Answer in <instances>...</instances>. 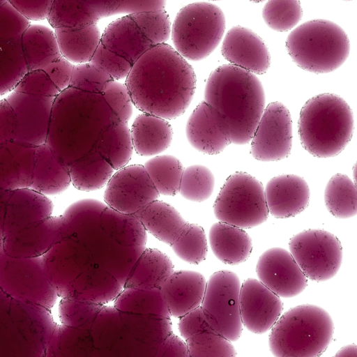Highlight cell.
Masks as SVG:
<instances>
[{
    "label": "cell",
    "instance_id": "cell-1",
    "mask_svg": "<svg viewBox=\"0 0 357 357\" xmlns=\"http://www.w3.org/2000/svg\"><path fill=\"white\" fill-rule=\"evenodd\" d=\"M192 67L175 49L158 44L135 63L126 79L134 105L167 120L182 115L196 89Z\"/></svg>",
    "mask_w": 357,
    "mask_h": 357
},
{
    "label": "cell",
    "instance_id": "cell-2",
    "mask_svg": "<svg viewBox=\"0 0 357 357\" xmlns=\"http://www.w3.org/2000/svg\"><path fill=\"white\" fill-rule=\"evenodd\" d=\"M118 121L102 94L68 87L54 99L45 144L69 167L95 150Z\"/></svg>",
    "mask_w": 357,
    "mask_h": 357
},
{
    "label": "cell",
    "instance_id": "cell-3",
    "mask_svg": "<svg viewBox=\"0 0 357 357\" xmlns=\"http://www.w3.org/2000/svg\"><path fill=\"white\" fill-rule=\"evenodd\" d=\"M204 100L221 117L231 143L250 142L265 106V93L256 75L231 64L215 68L204 89Z\"/></svg>",
    "mask_w": 357,
    "mask_h": 357
},
{
    "label": "cell",
    "instance_id": "cell-4",
    "mask_svg": "<svg viewBox=\"0 0 357 357\" xmlns=\"http://www.w3.org/2000/svg\"><path fill=\"white\" fill-rule=\"evenodd\" d=\"M298 129L301 144L309 153L319 158L336 156L352 138V109L338 95L314 96L303 106Z\"/></svg>",
    "mask_w": 357,
    "mask_h": 357
},
{
    "label": "cell",
    "instance_id": "cell-5",
    "mask_svg": "<svg viewBox=\"0 0 357 357\" xmlns=\"http://www.w3.org/2000/svg\"><path fill=\"white\" fill-rule=\"evenodd\" d=\"M334 324L319 306L303 304L287 310L271 328L268 345L277 357H317L331 342Z\"/></svg>",
    "mask_w": 357,
    "mask_h": 357
},
{
    "label": "cell",
    "instance_id": "cell-6",
    "mask_svg": "<svg viewBox=\"0 0 357 357\" xmlns=\"http://www.w3.org/2000/svg\"><path fill=\"white\" fill-rule=\"evenodd\" d=\"M285 46L301 68L316 74L333 72L347 60L350 42L346 32L327 20H312L299 25L287 36Z\"/></svg>",
    "mask_w": 357,
    "mask_h": 357
},
{
    "label": "cell",
    "instance_id": "cell-7",
    "mask_svg": "<svg viewBox=\"0 0 357 357\" xmlns=\"http://www.w3.org/2000/svg\"><path fill=\"white\" fill-rule=\"evenodd\" d=\"M224 13L209 2H195L181 8L171 27L175 50L185 59L200 61L219 45L225 30Z\"/></svg>",
    "mask_w": 357,
    "mask_h": 357
},
{
    "label": "cell",
    "instance_id": "cell-8",
    "mask_svg": "<svg viewBox=\"0 0 357 357\" xmlns=\"http://www.w3.org/2000/svg\"><path fill=\"white\" fill-rule=\"evenodd\" d=\"M154 45L132 14H128L107 25L89 62L114 80H120L127 77L137 59Z\"/></svg>",
    "mask_w": 357,
    "mask_h": 357
},
{
    "label": "cell",
    "instance_id": "cell-9",
    "mask_svg": "<svg viewBox=\"0 0 357 357\" xmlns=\"http://www.w3.org/2000/svg\"><path fill=\"white\" fill-rule=\"evenodd\" d=\"M213 212L219 221L243 229L263 224L269 215L263 185L246 172L233 173L222 186Z\"/></svg>",
    "mask_w": 357,
    "mask_h": 357
},
{
    "label": "cell",
    "instance_id": "cell-10",
    "mask_svg": "<svg viewBox=\"0 0 357 357\" xmlns=\"http://www.w3.org/2000/svg\"><path fill=\"white\" fill-rule=\"evenodd\" d=\"M241 285L234 272L217 271L206 282L200 305L210 326L231 342L238 340L243 331L239 305Z\"/></svg>",
    "mask_w": 357,
    "mask_h": 357
},
{
    "label": "cell",
    "instance_id": "cell-11",
    "mask_svg": "<svg viewBox=\"0 0 357 357\" xmlns=\"http://www.w3.org/2000/svg\"><path fill=\"white\" fill-rule=\"evenodd\" d=\"M290 253L307 279L323 282L333 278L342 261L338 238L323 229H307L289 240Z\"/></svg>",
    "mask_w": 357,
    "mask_h": 357
},
{
    "label": "cell",
    "instance_id": "cell-12",
    "mask_svg": "<svg viewBox=\"0 0 357 357\" xmlns=\"http://www.w3.org/2000/svg\"><path fill=\"white\" fill-rule=\"evenodd\" d=\"M250 141L251 154L257 160L279 161L287 158L292 146V120L287 107L280 102L269 103Z\"/></svg>",
    "mask_w": 357,
    "mask_h": 357
},
{
    "label": "cell",
    "instance_id": "cell-13",
    "mask_svg": "<svg viewBox=\"0 0 357 357\" xmlns=\"http://www.w3.org/2000/svg\"><path fill=\"white\" fill-rule=\"evenodd\" d=\"M160 194L144 165H126L112 174L104 193L106 204L118 213L135 215Z\"/></svg>",
    "mask_w": 357,
    "mask_h": 357
},
{
    "label": "cell",
    "instance_id": "cell-14",
    "mask_svg": "<svg viewBox=\"0 0 357 357\" xmlns=\"http://www.w3.org/2000/svg\"><path fill=\"white\" fill-rule=\"evenodd\" d=\"M256 272L259 280L280 297L298 296L307 285V278L291 254L282 248L266 250L258 259Z\"/></svg>",
    "mask_w": 357,
    "mask_h": 357
},
{
    "label": "cell",
    "instance_id": "cell-15",
    "mask_svg": "<svg viewBox=\"0 0 357 357\" xmlns=\"http://www.w3.org/2000/svg\"><path fill=\"white\" fill-rule=\"evenodd\" d=\"M239 305L243 325L256 334L271 329L283 311L280 297L255 278L241 284Z\"/></svg>",
    "mask_w": 357,
    "mask_h": 357
},
{
    "label": "cell",
    "instance_id": "cell-16",
    "mask_svg": "<svg viewBox=\"0 0 357 357\" xmlns=\"http://www.w3.org/2000/svg\"><path fill=\"white\" fill-rule=\"evenodd\" d=\"M4 98L17 120L15 140L36 146L45 144L54 98L15 91Z\"/></svg>",
    "mask_w": 357,
    "mask_h": 357
},
{
    "label": "cell",
    "instance_id": "cell-17",
    "mask_svg": "<svg viewBox=\"0 0 357 357\" xmlns=\"http://www.w3.org/2000/svg\"><path fill=\"white\" fill-rule=\"evenodd\" d=\"M221 53L230 64L255 75H262L271 66V54L262 38L251 29L236 26L223 40Z\"/></svg>",
    "mask_w": 357,
    "mask_h": 357
},
{
    "label": "cell",
    "instance_id": "cell-18",
    "mask_svg": "<svg viewBox=\"0 0 357 357\" xmlns=\"http://www.w3.org/2000/svg\"><path fill=\"white\" fill-rule=\"evenodd\" d=\"M185 134L194 149L208 155L219 154L231 144L221 117L205 100L199 102L189 116Z\"/></svg>",
    "mask_w": 357,
    "mask_h": 357
},
{
    "label": "cell",
    "instance_id": "cell-19",
    "mask_svg": "<svg viewBox=\"0 0 357 357\" xmlns=\"http://www.w3.org/2000/svg\"><path fill=\"white\" fill-rule=\"evenodd\" d=\"M178 329L190 356H236L231 341L218 333L206 320L201 307L181 317Z\"/></svg>",
    "mask_w": 357,
    "mask_h": 357
},
{
    "label": "cell",
    "instance_id": "cell-20",
    "mask_svg": "<svg viewBox=\"0 0 357 357\" xmlns=\"http://www.w3.org/2000/svg\"><path fill=\"white\" fill-rule=\"evenodd\" d=\"M268 213L276 218L294 217L309 205L310 191L306 181L295 174L270 179L264 188Z\"/></svg>",
    "mask_w": 357,
    "mask_h": 357
},
{
    "label": "cell",
    "instance_id": "cell-21",
    "mask_svg": "<svg viewBox=\"0 0 357 357\" xmlns=\"http://www.w3.org/2000/svg\"><path fill=\"white\" fill-rule=\"evenodd\" d=\"M206 286V279L199 272H172L161 284L162 296L171 315L181 318L200 307Z\"/></svg>",
    "mask_w": 357,
    "mask_h": 357
},
{
    "label": "cell",
    "instance_id": "cell-22",
    "mask_svg": "<svg viewBox=\"0 0 357 357\" xmlns=\"http://www.w3.org/2000/svg\"><path fill=\"white\" fill-rule=\"evenodd\" d=\"M36 147L17 140L0 144V188L14 190L30 187Z\"/></svg>",
    "mask_w": 357,
    "mask_h": 357
},
{
    "label": "cell",
    "instance_id": "cell-23",
    "mask_svg": "<svg viewBox=\"0 0 357 357\" xmlns=\"http://www.w3.org/2000/svg\"><path fill=\"white\" fill-rule=\"evenodd\" d=\"M130 135L135 151L142 156L157 155L169 148L173 129L167 119L148 113L134 120Z\"/></svg>",
    "mask_w": 357,
    "mask_h": 357
},
{
    "label": "cell",
    "instance_id": "cell-24",
    "mask_svg": "<svg viewBox=\"0 0 357 357\" xmlns=\"http://www.w3.org/2000/svg\"><path fill=\"white\" fill-rule=\"evenodd\" d=\"M71 183L68 167L45 143L37 146L29 188L44 195L63 192Z\"/></svg>",
    "mask_w": 357,
    "mask_h": 357
},
{
    "label": "cell",
    "instance_id": "cell-25",
    "mask_svg": "<svg viewBox=\"0 0 357 357\" xmlns=\"http://www.w3.org/2000/svg\"><path fill=\"white\" fill-rule=\"evenodd\" d=\"M20 40L28 70H43L61 55L54 29L47 20L31 22Z\"/></svg>",
    "mask_w": 357,
    "mask_h": 357
},
{
    "label": "cell",
    "instance_id": "cell-26",
    "mask_svg": "<svg viewBox=\"0 0 357 357\" xmlns=\"http://www.w3.org/2000/svg\"><path fill=\"white\" fill-rule=\"evenodd\" d=\"M208 240L215 256L222 263L237 265L245 261L252 251L249 234L239 227L223 222L213 224Z\"/></svg>",
    "mask_w": 357,
    "mask_h": 357
},
{
    "label": "cell",
    "instance_id": "cell-27",
    "mask_svg": "<svg viewBox=\"0 0 357 357\" xmlns=\"http://www.w3.org/2000/svg\"><path fill=\"white\" fill-rule=\"evenodd\" d=\"M134 215L151 234L170 246L188 223L174 207L158 199Z\"/></svg>",
    "mask_w": 357,
    "mask_h": 357
},
{
    "label": "cell",
    "instance_id": "cell-28",
    "mask_svg": "<svg viewBox=\"0 0 357 357\" xmlns=\"http://www.w3.org/2000/svg\"><path fill=\"white\" fill-rule=\"evenodd\" d=\"M54 31L61 56L74 65L89 62L101 38L97 24Z\"/></svg>",
    "mask_w": 357,
    "mask_h": 357
},
{
    "label": "cell",
    "instance_id": "cell-29",
    "mask_svg": "<svg viewBox=\"0 0 357 357\" xmlns=\"http://www.w3.org/2000/svg\"><path fill=\"white\" fill-rule=\"evenodd\" d=\"M68 168L73 186L86 192L102 188L114 171L96 149L72 162Z\"/></svg>",
    "mask_w": 357,
    "mask_h": 357
},
{
    "label": "cell",
    "instance_id": "cell-30",
    "mask_svg": "<svg viewBox=\"0 0 357 357\" xmlns=\"http://www.w3.org/2000/svg\"><path fill=\"white\" fill-rule=\"evenodd\" d=\"M100 15L84 0H53L47 17L55 29H77L97 24Z\"/></svg>",
    "mask_w": 357,
    "mask_h": 357
},
{
    "label": "cell",
    "instance_id": "cell-31",
    "mask_svg": "<svg viewBox=\"0 0 357 357\" xmlns=\"http://www.w3.org/2000/svg\"><path fill=\"white\" fill-rule=\"evenodd\" d=\"M96 150L114 170L126 166L134 150L128 123L118 121L109 127L98 141Z\"/></svg>",
    "mask_w": 357,
    "mask_h": 357
},
{
    "label": "cell",
    "instance_id": "cell-32",
    "mask_svg": "<svg viewBox=\"0 0 357 357\" xmlns=\"http://www.w3.org/2000/svg\"><path fill=\"white\" fill-rule=\"evenodd\" d=\"M324 202L328 211L337 218L355 216L357 213L355 183L345 174L333 175L326 186Z\"/></svg>",
    "mask_w": 357,
    "mask_h": 357
},
{
    "label": "cell",
    "instance_id": "cell-33",
    "mask_svg": "<svg viewBox=\"0 0 357 357\" xmlns=\"http://www.w3.org/2000/svg\"><path fill=\"white\" fill-rule=\"evenodd\" d=\"M20 39H0V98L13 91L28 71Z\"/></svg>",
    "mask_w": 357,
    "mask_h": 357
},
{
    "label": "cell",
    "instance_id": "cell-34",
    "mask_svg": "<svg viewBox=\"0 0 357 357\" xmlns=\"http://www.w3.org/2000/svg\"><path fill=\"white\" fill-rule=\"evenodd\" d=\"M144 167L160 195L174 196L178 193L184 168L176 157L155 155L147 160Z\"/></svg>",
    "mask_w": 357,
    "mask_h": 357
},
{
    "label": "cell",
    "instance_id": "cell-35",
    "mask_svg": "<svg viewBox=\"0 0 357 357\" xmlns=\"http://www.w3.org/2000/svg\"><path fill=\"white\" fill-rule=\"evenodd\" d=\"M214 187L211 171L206 166L194 165L183 169L178 192L188 200L202 202L211 196Z\"/></svg>",
    "mask_w": 357,
    "mask_h": 357
},
{
    "label": "cell",
    "instance_id": "cell-36",
    "mask_svg": "<svg viewBox=\"0 0 357 357\" xmlns=\"http://www.w3.org/2000/svg\"><path fill=\"white\" fill-rule=\"evenodd\" d=\"M171 247L182 260L192 264L201 263L206 259L208 252L204 229L197 224L188 222Z\"/></svg>",
    "mask_w": 357,
    "mask_h": 357
},
{
    "label": "cell",
    "instance_id": "cell-37",
    "mask_svg": "<svg viewBox=\"0 0 357 357\" xmlns=\"http://www.w3.org/2000/svg\"><path fill=\"white\" fill-rule=\"evenodd\" d=\"M302 16L299 0H268L262 9V17L266 25L280 32L294 28Z\"/></svg>",
    "mask_w": 357,
    "mask_h": 357
},
{
    "label": "cell",
    "instance_id": "cell-38",
    "mask_svg": "<svg viewBox=\"0 0 357 357\" xmlns=\"http://www.w3.org/2000/svg\"><path fill=\"white\" fill-rule=\"evenodd\" d=\"M114 80L105 71L91 62L74 65L69 87L102 94L107 85Z\"/></svg>",
    "mask_w": 357,
    "mask_h": 357
},
{
    "label": "cell",
    "instance_id": "cell-39",
    "mask_svg": "<svg viewBox=\"0 0 357 357\" xmlns=\"http://www.w3.org/2000/svg\"><path fill=\"white\" fill-rule=\"evenodd\" d=\"M140 28L154 45L165 43L171 33L169 15L165 10L132 14Z\"/></svg>",
    "mask_w": 357,
    "mask_h": 357
},
{
    "label": "cell",
    "instance_id": "cell-40",
    "mask_svg": "<svg viewBox=\"0 0 357 357\" xmlns=\"http://www.w3.org/2000/svg\"><path fill=\"white\" fill-rule=\"evenodd\" d=\"M102 96L119 120L128 123L132 115L134 104L126 84L112 80Z\"/></svg>",
    "mask_w": 357,
    "mask_h": 357
},
{
    "label": "cell",
    "instance_id": "cell-41",
    "mask_svg": "<svg viewBox=\"0 0 357 357\" xmlns=\"http://www.w3.org/2000/svg\"><path fill=\"white\" fill-rule=\"evenodd\" d=\"M13 91L53 98L60 93L43 70H28Z\"/></svg>",
    "mask_w": 357,
    "mask_h": 357
},
{
    "label": "cell",
    "instance_id": "cell-42",
    "mask_svg": "<svg viewBox=\"0 0 357 357\" xmlns=\"http://www.w3.org/2000/svg\"><path fill=\"white\" fill-rule=\"evenodd\" d=\"M30 23L8 1L0 6V39H20Z\"/></svg>",
    "mask_w": 357,
    "mask_h": 357
},
{
    "label": "cell",
    "instance_id": "cell-43",
    "mask_svg": "<svg viewBox=\"0 0 357 357\" xmlns=\"http://www.w3.org/2000/svg\"><path fill=\"white\" fill-rule=\"evenodd\" d=\"M73 68L74 64L61 55L43 70L61 92L69 87Z\"/></svg>",
    "mask_w": 357,
    "mask_h": 357
},
{
    "label": "cell",
    "instance_id": "cell-44",
    "mask_svg": "<svg viewBox=\"0 0 357 357\" xmlns=\"http://www.w3.org/2000/svg\"><path fill=\"white\" fill-rule=\"evenodd\" d=\"M31 22L46 20L53 0H6Z\"/></svg>",
    "mask_w": 357,
    "mask_h": 357
},
{
    "label": "cell",
    "instance_id": "cell-45",
    "mask_svg": "<svg viewBox=\"0 0 357 357\" xmlns=\"http://www.w3.org/2000/svg\"><path fill=\"white\" fill-rule=\"evenodd\" d=\"M17 120L5 98L0 99V144L15 140Z\"/></svg>",
    "mask_w": 357,
    "mask_h": 357
},
{
    "label": "cell",
    "instance_id": "cell-46",
    "mask_svg": "<svg viewBox=\"0 0 357 357\" xmlns=\"http://www.w3.org/2000/svg\"><path fill=\"white\" fill-rule=\"evenodd\" d=\"M167 0H122L115 14L126 15L165 10Z\"/></svg>",
    "mask_w": 357,
    "mask_h": 357
},
{
    "label": "cell",
    "instance_id": "cell-47",
    "mask_svg": "<svg viewBox=\"0 0 357 357\" xmlns=\"http://www.w3.org/2000/svg\"><path fill=\"white\" fill-rule=\"evenodd\" d=\"M89 3L101 17L115 15V12L122 0H84Z\"/></svg>",
    "mask_w": 357,
    "mask_h": 357
},
{
    "label": "cell",
    "instance_id": "cell-48",
    "mask_svg": "<svg viewBox=\"0 0 357 357\" xmlns=\"http://www.w3.org/2000/svg\"><path fill=\"white\" fill-rule=\"evenodd\" d=\"M335 356L337 357H357V347L354 344L344 346Z\"/></svg>",
    "mask_w": 357,
    "mask_h": 357
},
{
    "label": "cell",
    "instance_id": "cell-49",
    "mask_svg": "<svg viewBox=\"0 0 357 357\" xmlns=\"http://www.w3.org/2000/svg\"><path fill=\"white\" fill-rule=\"evenodd\" d=\"M249 1H252V2H254V3H259V2L264 1L266 0H249Z\"/></svg>",
    "mask_w": 357,
    "mask_h": 357
},
{
    "label": "cell",
    "instance_id": "cell-50",
    "mask_svg": "<svg viewBox=\"0 0 357 357\" xmlns=\"http://www.w3.org/2000/svg\"><path fill=\"white\" fill-rule=\"evenodd\" d=\"M6 0H0V6L3 4Z\"/></svg>",
    "mask_w": 357,
    "mask_h": 357
},
{
    "label": "cell",
    "instance_id": "cell-51",
    "mask_svg": "<svg viewBox=\"0 0 357 357\" xmlns=\"http://www.w3.org/2000/svg\"><path fill=\"white\" fill-rule=\"evenodd\" d=\"M209 1H220V0H209Z\"/></svg>",
    "mask_w": 357,
    "mask_h": 357
},
{
    "label": "cell",
    "instance_id": "cell-52",
    "mask_svg": "<svg viewBox=\"0 0 357 357\" xmlns=\"http://www.w3.org/2000/svg\"><path fill=\"white\" fill-rule=\"evenodd\" d=\"M343 1H352V0H343Z\"/></svg>",
    "mask_w": 357,
    "mask_h": 357
}]
</instances>
